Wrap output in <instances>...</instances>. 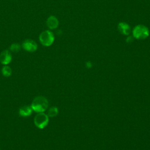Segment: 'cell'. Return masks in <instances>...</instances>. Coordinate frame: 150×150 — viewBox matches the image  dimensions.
I'll use <instances>...</instances> for the list:
<instances>
[{
    "label": "cell",
    "instance_id": "1",
    "mask_svg": "<svg viewBox=\"0 0 150 150\" xmlns=\"http://www.w3.org/2000/svg\"><path fill=\"white\" fill-rule=\"evenodd\" d=\"M48 105V101L47 98L43 96L36 97L30 105L33 111L37 113L44 112L47 110Z\"/></svg>",
    "mask_w": 150,
    "mask_h": 150
},
{
    "label": "cell",
    "instance_id": "9",
    "mask_svg": "<svg viewBox=\"0 0 150 150\" xmlns=\"http://www.w3.org/2000/svg\"><path fill=\"white\" fill-rule=\"evenodd\" d=\"M118 29L124 35H128L130 32V27L126 23H120L118 24Z\"/></svg>",
    "mask_w": 150,
    "mask_h": 150
},
{
    "label": "cell",
    "instance_id": "10",
    "mask_svg": "<svg viewBox=\"0 0 150 150\" xmlns=\"http://www.w3.org/2000/svg\"><path fill=\"white\" fill-rule=\"evenodd\" d=\"M2 74L4 77H8L12 74V69L8 65H4L1 70Z\"/></svg>",
    "mask_w": 150,
    "mask_h": 150
},
{
    "label": "cell",
    "instance_id": "7",
    "mask_svg": "<svg viewBox=\"0 0 150 150\" xmlns=\"http://www.w3.org/2000/svg\"><path fill=\"white\" fill-rule=\"evenodd\" d=\"M33 110L30 105H24L19 110V114L21 117H26L30 116L32 113Z\"/></svg>",
    "mask_w": 150,
    "mask_h": 150
},
{
    "label": "cell",
    "instance_id": "2",
    "mask_svg": "<svg viewBox=\"0 0 150 150\" xmlns=\"http://www.w3.org/2000/svg\"><path fill=\"white\" fill-rule=\"evenodd\" d=\"M54 36L53 33L49 30L42 32L39 35V41L44 46H49L54 42Z\"/></svg>",
    "mask_w": 150,
    "mask_h": 150
},
{
    "label": "cell",
    "instance_id": "3",
    "mask_svg": "<svg viewBox=\"0 0 150 150\" xmlns=\"http://www.w3.org/2000/svg\"><path fill=\"white\" fill-rule=\"evenodd\" d=\"M49 122V117L45 112L38 113L34 118V123L36 127L39 129L45 128Z\"/></svg>",
    "mask_w": 150,
    "mask_h": 150
},
{
    "label": "cell",
    "instance_id": "8",
    "mask_svg": "<svg viewBox=\"0 0 150 150\" xmlns=\"http://www.w3.org/2000/svg\"><path fill=\"white\" fill-rule=\"evenodd\" d=\"M46 25L49 29H54L57 27L59 21L54 16H50L47 19Z\"/></svg>",
    "mask_w": 150,
    "mask_h": 150
},
{
    "label": "cell",
    "instance_id": "5",
    "mask_svg": "<svg viewBox=\"0 0 150 150\" xmlns=\"http://www.w3.org/2000/svg\"><path fill=\"white\" fill-rule=\"evenodd\" d=\"M22 47L29 52H35L38 49V45L35 41L32 39H28L24 40L22 43Z\"/></svg>",
    "mask_w": 150,
    "mask_h": 150
},
{
    "label": "cell",
    "instance_id": "6",
    "mask_svg": "<svg viewBox=\"0 0 150 150\" xmlns=\"http://www.w3.org/2000/svg\"><path fill=\"white\" fill-rule=\"evenodd\" d=\"M12 59V54L8 50H4L0 54V62L4 65H8L11 63Z\"/></svg>",
    "mask_w": 150,
    "mask_h": 150
},
{
    "label": "cell",
    "instance_id": "4",
    "mask_svg": "<svg viewBox=\"0 0 150 150\" xmlns=\"http://www.w3.org/2000/svg\"><path fill=\"white\" fill-rule=\"evenodd\" d=\"M149 35L148 29L143 25H138L133 30V36L136 39H144Z\"/></svg>",
    "mask_w": 150,
    "mask_h": 150
},
{
    "label": "cell",
    "instance_id": "12",
    "mask_svg": "<svg viewBox=\"0 0 150 150\" xmlns=\"http://www.w3.org/2000/svg\"><path fill=\"white\" fill-rule=\"evenodd\" d=\"M22 46L18 43H12L10 47H9V49L11 52H15V53H17L18 52H19L21 49Z\"/></svg>",
    "mask_w": 150,
    "mask_h": 150
},
{
    "label": "cell",
    "instance_id": "11",
    "mask_svg": "<svg viewBox=\"0 0 150 150\" xmlns=\"http://www.w3.org/2000/svg\"><path fill=\"white\" fill-rule=\"evenodd\" d=\"M57 113H58L57 108L56 107H50L48 110L47 115H48L49 117H53L57 115Z\"/></svg>",
    "mask_w": 150,
    "mask_h": 150
}]
</instances>
